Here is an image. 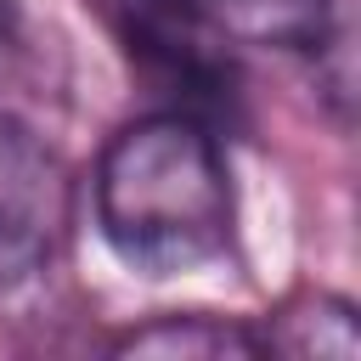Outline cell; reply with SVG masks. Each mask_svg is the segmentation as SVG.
I'll return each instance as SVG.
<instances>
[{"label":"cell","mask_w":361,"mask_h":361,"mask_svg":"<svg viewBox=\"0 0 361 361\" xmlns=\"http://www.w3.org/2000/svg\"><path fill=\"white\" fill-rule=\"evenodd\" d=\"M96 226L141 276H186L231 248L237 197L209 118L158 107L124 124L96 164Z\"/></svg>","instance_id":"1"},{"label":"cell","mask_w":361,"mask_h":361,"mask_svg":"<svg viewBox=\"0 0 361 361\" xmlns=\"http://www.w3.org/2000/svg\"><path fill=\"white\" fill-rule=\"evenodd\" d=\"M68 226V169L23 118L0 113V288L34 276Z\"/></svg>","instance_id":"2"},{"label":"cell","mask_w":361,"mask_h":361,"mask_svg":"<svg viewBox=\"0 0 361 361\" xmlns=\"http://www.w3.org/2000/svg\"><path fill=\"white\" fill-rule=\"evenodd\" d=\"M180 6L197 11L220 39L276 51H316L338 23L333 0H180Z\"/></svg>","instance_id":"3"},{"label":"cell","mask_w":361,"mask_h":361,"mask_svg":"<svg viewBox=\"0 0 361 361\" xmlns=\"http://www.w3.org/2000/svg\"><path fill=\"white\" fill-rule=\"evenodd\" d=\"M113 355H164V361H226V355H271L265 333L226 316H152L113 338Z\"/></svg>","instance_id":"4"},{"label":"cell","mask_w":361,"mask_h":361,"mask_svg":"<svg viewBox=\"0 0 361 361\" xmlns=\"http://www.w3.org/2000/svg\"><path fill=\"white\" fill-rule=\"evenodd\" d=\"M11 17H17V0H0V39H6V28H11Z\"/></svg>","instance_id":"5"}]
</instances>
